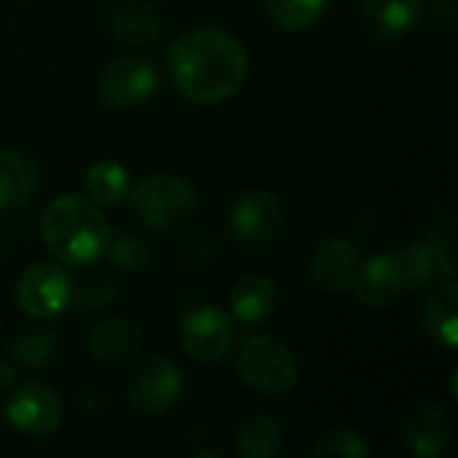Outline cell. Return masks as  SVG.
Masks as SVG:
<instances>
[{"label": "cell", "mask_w": 458, "mask_h": 458, "mask_svg": "<svg viewBox=\"0 0 458 458\" xmlns=\"http://www.w3.org/2000/svg\"><path fill=\"white\" fill-rule=\"evenodd\" d=\"M169 72L177 91L196 105H217L239 94L250 75L244 46L215 27L180 35L169 48Z\"/></svg>", "instance_id": "6da1fadb"}, {"label": "cell", "mask_w": 458, "mask_h": 458, "mask_svg": "<svg viewBox=\"0 0 458 458\" xmlns=\"http://www.w3.org/2000/svg\"><path fill=\"white\" fill-rule=\"evenodd\" d=\"M43 244L64 266H91L105 258L113 236L110 220L89 196H56L40 220Z\"/></svg>", "instance_id": "7a4b0ae2"}, {"label": "cell", "mask_w": 458, "mask_h": 458, "mask_svg": "<svg viewBox=\"0 0 458 458\" xmlns=\"http://www.w3.org/2000/svg\"><path fill=\"white\" fill-rule=\"evenodd\" d=\"M233 368L236 376L255 392L260 394H271V397H282L290 394L298 381H301V368L293 357V352L271 338V335H250L236 357H233Z\"/></svg>", "instance_id": "3957f363"}, {"label": "cell", "mask_w": 458, "mask_h": 458, "mask_svg": "<svg viewBox=\"0 0 458 458\" xmlns=\"http://www.w3.org/2000/svg\"><path fill=\"white\" fill-rule=\"evenodd\" d=\"M129 199L140 220L156 231H174L196 212V191L177 174H148Z\"/></svg>", "instance_id": "277c9868"}, {"label": "cell", "mask_w": 458, "mask_h": 458, "mask_svg": "<svg viewBox=\"0 0 458 458\" xmlns=\"http://www.w3.org/2000/svg\"><path fill=\"white\" fill-rule=\"evenodd\" d=\"M180 392H182V376L177 365L166 357H148L145 362L137 365L126 389V400L134 413L153 419L166 408H172Z\"/></svg>", "instance_id": "5b68a950"}, {"label": "cell", "mask_w": 458, "mask_h": 458, "mask_svg": "<svg viewBox=\"0 0 458 458\" xmlns=\"http://www.w3.org/2000/svg\"><path fill=\"white\" fill-rule=\"evenodd\" d=\"M16 301L21 311H27L35 319H51L59 317L70 301H72V282L67 271L56 263H35L30 266L19 284H16Z\"/></svg>", "instance_id": "8992f818"}, {"label": "cell", "mask_w": 458, "mask_h": 458, "mask_svg": "<svg viewBox=\"0 0 458 458\" xmlns=\"http://www.w3.org/2000/svg\"><path fill=\"white\" fill-rule=\"evenodd\" d=\"M158 86L156 67L142 56H118L99 75V97L105 105L126 110L148 102Z\"/></svg>", "instance_id": "52a82bcc"}, {"label": "cell", "mask_w": 458, "mask_h": 458, "mask_svg": "<svg viewBox=\"0 0 458 458\" xmlns=\"http://www.w3.org/2000/svg\"><path fill=\"white\" fill-rule=\"evenodd\" d=\"M180 346L196 362H220L233 346V319L217 306H199L182 319Z\"/></svg>", "instance_id": "ba28073f"}, {"label": "cell", "mask_w": 458, "mask_h": 458, "mask_svg": "<svg viewBox=\"0 0 458 458\" xmlns=\"http://www.w3.org/2000/svg\"><path fill=\"white\" fill-rule=\"evenodd\" d=\"M400 255L405 287L411 290H427L440 282L454 279L456 274V260L451 252V239L443 236L440 231H429L427 236L411 242Z\"/></svg>", "instance_id": "9c48e42d"}, {"label": "cell", "mask_w": 458, "mask_h": 458, "mask_svg": "<svg viewBox=\"0 0 458 458\" xmlns=\"http://www.w3.org/2000/svg\"><path fill=\"white\" fill-rule=\"evenodd\" d=\"M5 416L16 432L27 437H48L62 424V403L54 389L43 384H24L8 397Z\"/></svg>", "instance_id": "30bf717a"}, {"label": "cell", "mask_w": 458, "mask_h": 458, "mask_svg": "<svg viewBox=\"0 0 458 458\" xmlns=\"http://www.w3.org/2000/svg\"><path fill=\"white\" fill-rule=\"evenodd\" d=\"M282 228V201L271 191H252L231 209V233L244 247L268 244Z\"/></svg>", "instance_id": "8fae6325"}, {"label": "cell", "mask_w": 458, "mask_h": 458, "mask_svg": "<svg viewBox=\"0 0 458 458\" xmlns=\"http://www.w3.org/2000/svg\"><path fill=\"white\" fill-rule=\"evenodd\" d=\"M454 427L448 413L435 403L411 408L403 419V443L419 458H440L451 448Z\"/></svg>", "instance_id": "7c38bea8"}, {"label": "cell", "mask_w": 458, "mask_h": 458, "mask_svg": "<svg viewBox=\"0 0 458 458\" xmlns=\"http://www.w3.org/2000/svg\"><path fill=\"white\" fill-rule=\"evenodd\" d=\"M360 252L349 239L333 236L317 244L311 255V276L322 293L344 295L354 287L360 274Z\"/></svg>", "instance_id": "4fadbf2b"}, {"label": "cell", "mask_w": 458, "mask_h": 458, "mask_svg": "<svg viewBox=\"0 0 458 458\" xmlns=\"http://www.w3.org/2000/svg\"><path fill=\"white\" fill-rule=\"evenodd\" d=\"M352 290L357 293V301L368 309L392 306L405 290L400 255L397 252L373 255L365 266H360V274H357V282Z\"/></svg>", "instance_id": "5bb4252c"}, {"label": "cell", "mask_w": 458, "mask_h": 458, "mask_svg": "<svg viewBox=\"0 0 458 458\" xmlns=\"http://www.w3.org/2000/svg\"><path fill=\"white\" fill-rule=\"evenodd\" d=\"M360 19L368 35L378 40H392L419 24L421 0H362Z\"/></svg>", "instance_id": "9a60e30c"}, {"label": "cell", "mask_w": 458, "mask_h": 458, "mask_svg": "<svg viewBox=\"0 0 458 458\" xmlns=\"http://www.w3.org/2000/svg\"><path fill=\"white\" fill-rule=\"evenodd\" d=\"M276 306H279V287L274 279L260 276V274L239 279L228 298L231 317L244 325L266 322L276 311Z\"/></svg>", "instance_id": "2e32d148"}, {"label": "cell", "mask_w": 458, "mask_h": 458, "mask_svg": "<svg viewBox=\"0 0 458 458\" xmlns=\"http://www.w3.org/2000/svg\"><path fill=\"white\" fill-rule=\"evenodd\" d=\"M86 349L91 360L105 365H118L134 357L140 349V330L129 319L113 317L99 325H94L86 335Z\"/></svg>", "instance_id": "e0dca14e"}, {"label": "cell", "mask_w": 458, "mask_h": 458, "mask_svg": "<svg viewBox=\"0 0 458 458\" xmlns=\"http://www.w3.org/2000/svg\"><path fill=\"white\" fill-rule=\"evenodd\" d=\"M38 188L35 161L13 148H0V212L21 207Z\"/></svg>", "instance_id": "ac0fdd59"}, {"label": "cell", "mask_w": 458, "mask_h": 458, "mask_svg": "<svg viewBox=\"0 0 458 458\" xmlns=\"http://www.w3.org/2000/svg\"><path fill=\"white\" fill-rule=\"evenodd\" d=\"M424 327L445 349H456L458 341V284L456 279L435 284L424 306Z\"/></svg>", "instance_id": "d6986e66"}, {"label": "cell", "mask_w": 458, "mask_h": 458, "mask_svg": "<svg viewBox=\"0 0 458 458\" xmlns=\"http://www.w3.org/2000/svg\"><path fill=\"white\" fill-rule=\"evenodd\" d=\"M110 30L113 35H118L126 43H137V46H148L156 43L161 35V19L156 16V11L145 3L129 0L121 3L113 13H110Z\"/></svg>", "instance_id": "ffe728a7"}, {"label": "cell", "mask_w": 458, "mask_h": 458, "mask_svg": "<svg viewBox=\"0 0 458 458\" xmlns=\"http://www.w3.org/2000/svg\"><path fill=\"white\" fill-rule=\"evenodd\" d=\"M236 451L244 458H274L282 451V427L268 413L242 419L236 429Z\"/></svg>", "instance_id": "44dd1931"}, {"label": "cell", "mask_w": 458, "mask_h": 458, "mask_svg": "<svg viewBox=\"0 0 458 458\" xmlns=\"http://www.w3.org/2000/svg\"><path fill=\"white\" fill-rule=\"evenodd\" d=\"M86 193L94 204L110 207L129 193V172L115 161H99L86 172Z\"/></svg>", "instance_id": "7402d4cb"}, {"label": "cell", "mask_w": 458, "mask_h": 458, "mask_svg": "<svg viewBox=\"0 0 458 458\" xmlns=\"http://www.w3.org/2000/svg\"><path fill=\"white\" fill-rule=\"evenodd\" d=\"M11 352L21 368H46L56 354V335L46 327H24L16 333Z\"/></svg>", "instance_id": "603a6c76"}, {"label": "cell", "mask_w": 458, "mask_h": 458, "mask_svg": "<svg viewBox=\"0 0 458 458\" xmlns=\"http://www.w3.org/2000/svg\"><path fill=\"white\" fill-rule=\"evenodd\" d=\"M311 454L317 458H365L370 454V445L357 429L335 427L317 437Z\"/></svg>", "instance_id": "cb8c5ba5"}, {"label": "cell", "mask_w": 458, "mask_h": 458, "mask_svg": "<svg viewBox=\"0 0 458 458\" xmlns=\"http://www.w3.org/2000/svg\"><path fill=\"white\" fill-rule=\"evenodd\" d=\"M327 3L330 0H266L271 19L282 30H293V32L314 24L327 8Z\"/></svg>", "instance_id": "d4e9b609"}, {"label": "cell", "mask_w": 458, "mask_h": 458, "mask_svg": "<svg viewBox=\"0 0 458 458\" xmlns=\"http://www.w3.org/2000/svg\"><path fill=\"white\" fill-rule=\"evenodd\" d=\"M105 255L110 258V263H113L118 271H126V274L145 271L148 263H150V250H148V244H145L140 236H134V233H113L110 242H107Z\"/></svg>", "instance_id": "484cf974"}, {"label": "cell", "mask_w": 458, "mask_h": 458, "mask_svg": "<svg viewBox=\"0 0 458 458\" xmlns=\"http://www.w3.org/2000/svg\"><path fill=\"white\" fill-rule=\"evenodd\" d=\"M78 298L86 309H105L118 298V287L110 276H89L78 284Z\"/></svg>", "instance_id": "4316f807"}, {"label": "cell", "mask_w": 458, "mask_h": 458, "mask_svg": "<svg viewBox=\"0 0 458 458\" xmlns=\"http://www.w3.org/2000/svg\"><path fill=\"white\" fill-rule=\"evenodd\" d=\"M432 16H435V21H437L445 32H451L454 24H456V5H454L451 0H437L435 8H432Z\"/></svg>", "instance_id": "83f0119b"}, {"label": "cell", "mask_w": 458, "mask_h": 458, "mask_svg": "<svg viewBox=\"0 0 458 458\" xmlns=\"http://www.w3.org/2000/svg\"><path fill=\"white\" fill-rule=\"evenodd\" d=\"M11 386H13V368L0 360V389H11Z\"/></svg>", "instance_id": "f1b7e54d"}, {"label": "cell", "mask_w": 458, "mask_h": 458, "mask_svg": "<svg viewBox=\"0 0 458 458\" xmlns=\"http://www.w3.org/2000/svg\"><path fill=\"white\" fill-rule=\"evenodd\" d=\"M5 255V233L0 231V258Z\"/></svg>", "instance_id": "f546056e"}]
</instances>
